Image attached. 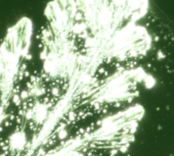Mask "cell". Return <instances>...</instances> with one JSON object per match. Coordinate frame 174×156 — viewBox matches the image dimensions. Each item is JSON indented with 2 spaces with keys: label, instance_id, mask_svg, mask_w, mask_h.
<instances>
[{
  "label": "cell",
  "instance_id": "6da1fadb",
  "mask_svg": "<svg viewBox=\"0 0 174 156\" xmlns=\"http://www.w3.org/2000/svg\"><path fill=\"white\" fill-rule=\"evenodd\" d=\"M145 82H146V86L147 88H151V87H153L155 85V80L151 76H147V77L145 78Z\"/></svg>",
  "mask_w": 174,
  "mask_h": 156
},
{
  "label": "cell",
  "instance_id": "7a4b0ae2",
  "mask_svg": "<svg viewBox=\"0 0 174 156\" xmlns=\"http://www.w3.org/2000/svg\"><path fill=\"white\" fill-rule=\"evenodd\" d=\"M163 57H164V54L161 51H159V58H163Z\"/></svg>",
  "mask_w": 174,
  "mask_h": 156
}]
</instances>
